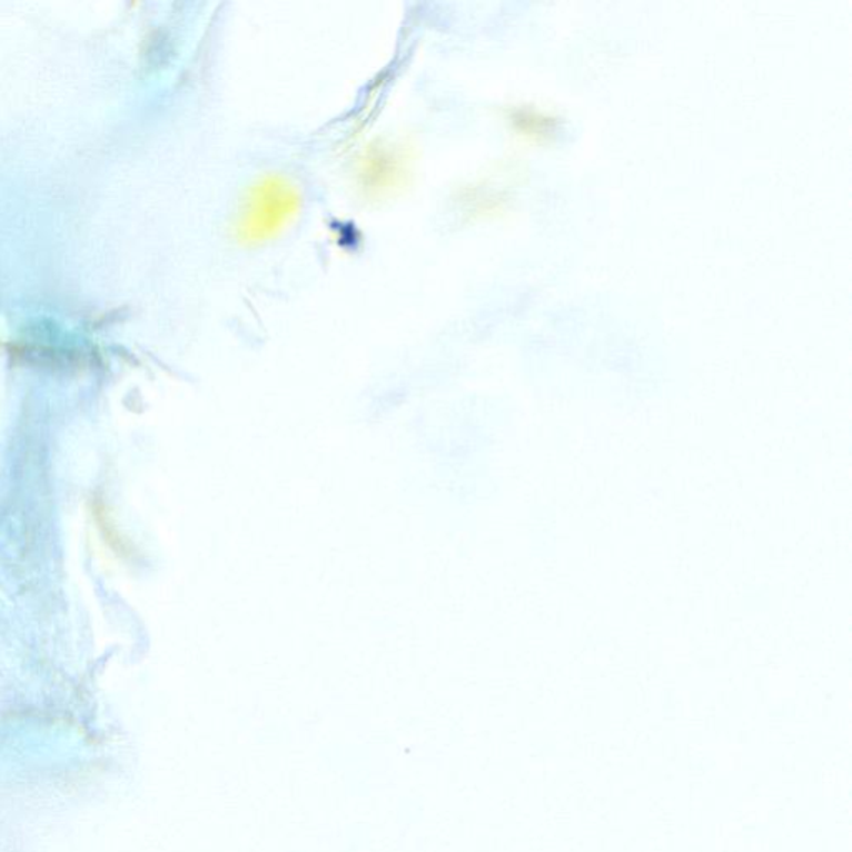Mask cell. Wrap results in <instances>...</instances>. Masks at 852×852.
Wrapping results in <instances>:
<instances>
[{
  "mask_svg": "<svg viewBox=\"0 0 852 852\" xmlns=\"http://www.w3.org/2000/svg\"><path fill=\"white\" fill-rule=\"evenodd\" d=\"M516 122H518L522 132L539 140H545L548 139L549 136H553L556 126H558V119L543 109L522 110V112H518V116H516Z\"/></svg>",
  "mask_w": 852,
  "mask_h": 852,
  "instance_id": "obj_1",
  "label": "cell"
}]
</instances>
